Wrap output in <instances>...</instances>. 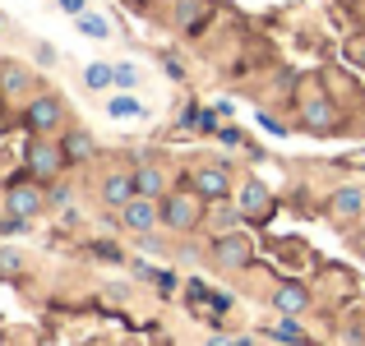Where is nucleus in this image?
Segmentation results:
<instances>
[{
  "instance_id": "5701e85b",
  "label": "nucleus",
  "mask_w": 365,
  "mask_h": 346,
  "mask_svg": "<svg viewBox=\"0 0 365 346\" xmlns=\"http://www.w3.org/2000/svg\"><path fill=\"white\" fill-rule=\"evenodd\" d=\"M56 5H61L65 14H74V19H79V14H88V0H56Z\"/></svg>"
},
{
  "instance_id": "412c9836",
  "label": "nucleus",
  "mask_w": 365,
  "mask_h": 346,
  "mask_svg": "<svg viewBox=\"0 0 365 346\" xmlns=\"http://www.w3.org/2000/svg\"><path fill=\"white\" fill-rule=\"evenodd\" d=\"M24 88H28V74L24 70H9L5 74V93H24Z\"/></svg>"
},
{
  "instance_id": "9d476101",
  "label": "nucleus",
  "mask_w": 365,
  "mask_h": 346,
  "mask_svg": "<svg viewBox=\"0 0 365 346\" xmlns=\"http://www.w3.org/2000/svg\"><path fill=\"white\" fill-rule=\"evenodd\" d=\"M268 208H273V199H268L264 180H245L241 185V213L245 217H268Z\"/></svg>"
},
{
  "instance_id": "2eb2a0df",
  "label": "nucleus",
  "mask_w": 365,
  "mask_h": 346,
  "mask_svg": "<svg viewBox=\"0 0 365 346\" xmlns=\"http://www.w3.org/2000/svg\"><path fill=\"white\" fill-rule=\"evenodd\" d=\"M264 332H268V337H277V342H287V346H305V332L292 323V314H287V319H277V323H268Z\"/></svg>"
},
{
  "instance_id": "f257e3e1",
  "label": "nucleus",
  "mask_w": 365,
  "mask_h": 346,
  "mask_svg": "<svg viewBox=\"0 0 365 346\" xmlns=\"http://www.w3.org/2000/svg\"><path fill=\"white\" fill-rule=\"evenodd\" d=\"M162 226L167 231H195L199 226V199L190 189H176V194L162 199Z\"/></svg>"
},
{
  "instance_id": "f3484780",
  "label": "nucleus",
  "mask_w": 365,
  "mask_h": 346,
  "mask_svg": "<svg viewBox=\"0 0 365 346\" xmlns=\"http://www.w3.org/2000/svg\"><path fill=\"white\" fill-rule=\"evenodd\" d=\"M305 125H310V130H329V125H333V107L324 98H314L310 107H305Z\"/></svg>"
},
{
  "instance_id": "7ed1b4c3",
  "label": "nucleus",
  "mask_w": 365,
  "mask_h": 346,
  "mask_svg": "<svg viewBox=\"0 0 365 346\" xmlns=\"http://www.w3.org/2000/svg\"><path fill=\"white\" fill-rule=\"evenodd\" d=\"M65 162H70V157H65L51 139H33V143H28V171H33V176H61Z\"/></svg>"
},
{
  "instance_id": "39448f33",
  "label": "nucleus",
  "mask_w": 365,
  "mask_h": 346,
  "mask_svg": "<svg viewBox=\"0 0 365 346\" xmlns=\"http://www.w3.org/2000/svg\"><path fill=\"white\" fill-rule=\"evenodd\" d=\"M190 185H195L199 199H227V189H232V176H227V167H199L195 176H190Z\"/></svg>"
},
{
  "instance_id": "f8f14e48",
  "label": "nucleus",
  "mask_w": 365,
  "mask_h": 346,
  "mask_svg": "<svg viewBox=\"0 0 365 346\" xmlns=\"http://www.w3.org/2000/svg\"><path fill=\"white\" fill-rule=\"evenodd\" d=\"M107 115H111V120H139V115H143V102L134 98V93H116V98L107 102Z\"/></svg>"
},
{
  "instance_id": "a211bd4d",
  "label": "nucleus",
  "mask_w": 365,
  "mask_h": 346,
  "mask_svg": "<svg viewBox=\"0 0 365 346\" xmlns=\"http://www.w3.org/2000/svg\"><path fill=\"white\" fill-rule=\"evenodd\" d=\"M139 79H143V74H139V65H134V61H120L116 65V88L120 93H134V88H139Z\"/></svg>"
},
{
  "instance_id": "aec40b11",
  "label": "nucleus",
  "mask_w": 365,
  "mask_h": 346,
  "mask_svg": "<svg viewBox=\"0 0 365 346\" xmlns=\"http://www.w3.org/2000/svg\"><path fill=\"white\" fill-rule=\"evenodd\" d=\"M241 208H222V213H217L213 217V226H217V236H227V231H236V226H241Z\"/></svg>"
},
{
  "instance_id": "f03ea898",
  "label": "nucleus",
  "mask_w": 365,
  "mask_h": 346,
  "mask_svg": "<svg viewBox=\"0 0 365 346\" xmlns=\"http://www.w3.org/2000/svg\"><path fill=\"white\" fill-rule=\"evenodd\" d=\"M158 222H162V204H158V199H148V194H134L130 204L120 208V226H125V231H134V236L153 231Z\"/></svg>"
},
{
  "instance_id": "bb28decb",
  "label": "nucleus",
  "mask_w": 365,
  "mask_h": 346,
  "mask_svg": "<svg viewBox=\"0 0 365 346\" xmlns=\"http://www.w3.org/2000/svg\"><path fill=\"white\" fill-rule=\"evenodd\" d=\"M259 125H264V130H268V134H282V125H277V120H273V115H264V111H259Z\"/></svg>"
},
{
  "instance_id": "6ab92c4d",
  "label": "nucleus",
  "mask_w": 365,
  "mask_h": 346,
  "mask_svg": "<svg viewBox=\"0 0 365 346\" xmlns=\"http://www.w3.org/2000/svg\"><path fill=\"white\" fill-rule=\"evenodd\" d=\"M74 23H79V33H83V37H98V42H102V37H111L107 19H98V14H79Z\"/></svg>"
},
{
  "instance_id": "a878e982",
  "label": "nucleus",
  "mask_w": 365,
  "mask_h": 346,
  "mask_svg": "<svg viewBox=\"0 0 365 346\" xmlns=\"http://www.w3.org/2000/svg\"><path fill=\"white\" fill-rule=\"evenodd\" d=\"M153 282H158V291H176V277H171V273H153Z\"/></svg>"
},
{
  "instance_id": "4be33fe9",
  "label": "nucleus",
  "mask_w": 365,
  "mask_h": 346,
  "mask_svg": "<svg viewBox=\"0 0 365 346\" xmlns=\"http://www.w3.org/2000/svg\"><path fill=\"white\" fill-rule=\"evenodd\" d=\"M217 139H222L227 148H241V143H245V134H241V130H232V125H222V130H217Z\"/></svg>"
},
{
  "instance_id": "dca6fc26",
  "label": "nucleus",
  "mask_w": 365,
  "mask_h": 346,
  "mask_svg": "<svg viewBox=\"0 0 365 346\" xmlns=\"http://www.w3.org/2000/svg\"><path fill=\"white\" fill-rule=\"evenodd\" d=\"M65 157H70V162H79V157H93V134H88V130H74V134H65Z\"/></svg>"
},
{
  "instance_id": "b1692460",
  "label": "nucleus",
  "mask_w": 365,
  "mask_h": 346,
  "mask_svg": "<svg viewBox=\"0 0 365 346\" xmlns=\"http://www.w3.org/2000/svg\"><path fill=\"white\" fill-rule=\"evenodd\" d=\"M0 273H19V254L14 249H0Z\"/></svg>"
},
{
  "instance_id": "ddd939ff",
  "label": "nucleus",
  "mask_w": 365,
  "mask_h": 346,
  "mask_svg": "<svg viewBox=\"0 0 365 346\" xmlns=\"http://www.w3.org/2000/svg\"><path fill=\"white\" fill-rule=\"evenodd\" d=\"M83 83H88L93 93H102V88H111L116 83V65H107V61H93L88 70H83Z\"/></svg>"
},
{
  "instance_id": "4468645a",
  "label": "nucleus",
  "mask_w": 365,
  "mask_h": 346,
  "mask_svg": "<svg viewBox=\"0 0 365 346\" xmlns=\"http://www.w3.org/2000/svg\"><path fill=\"white\" fill-rule=\"evenodd\" d=\"M134 185H139V194H148V199H162L167 180H162V171H158V167H139V171H134Z\"/></svg>"
},
{
  "instance_id": "20e7f679",
  "label": "nucleus",
  "mask_w": 365,
  "mask_h": 346,
  "mask_svg": "<svg viewBox=\"0 0 365 346\" xmlns=\"http://www.w3.org/2000/svg\"><path fill=\"white\" fill-rule=\"evenodd\" d=\"M5 208H9V217H37L42 213V189L14 180V185L5 189Z\"/></svg>"
},
{
  "instance_id": "cd10ccee",
  "label": "nucleus",
  "mask_w": 365,
  "mask_h": 346,
  "mask_svg": "<svg viewBox=\"0 0 365 346\" xmlns=\"http://www.w3.org/2000/svg\"><path fill=\"white\" fill-rule=\"evenodd\" d=\"M208 346H245V342H232V337H213Z\"/></svg>"
},
{
  "instance_id": "9b49d317",
  "label": "nucleus",
  "mask_w": 365,
  "mask_h": 346,
  "mask_svg": "<svg viewBox=\"0 0 365 346\" xmlns=\"http://www.w3.org/2000/svg\"><path fill=\"white\" fill-rule=\"evenodd\" d=\"M273 305H277L282 314H301L305 305H310V295H305V286L287 282V286H277V291H273Z\"/></svg>"
},
{
  "instance_id": "6e6552de",
  "label": "nucleus",
  "mask_w": 365,
  "mask_h": 346,
  "mask_svg": "<svg viewBox=\"0 0 365 346\" xmlns=\"http://www.w3.org/2000/svg\"><path fill=\"white\" fill-rule=\"evenodd\" d=\"M134 194H139V185H134V176H125V171L102 180V204H111V208H125Z\"/></svg>"
},
{
  "instance_id": "393cba45",
  "label": "nucleus",
  "mask_w": 365,
  "mask_h": 346,
  "mask_svg": "<svg viewBox=\"0 0 365 346\" xmlns=\"http://www.w3.org/2000/svg\"><path fill=\"white\" fill-rule=\"evenodd\" d=\"M93 249H98V258H107V263H120V258H125L116 245H93Z\"/></svg>"
},
{
  "instance_id": "c85d7f7f",
  "label": "nucleus",
  "mask_w": 365,
  "mask_h": 346,
  "mask_svg": "<svg viewBox=\"0 0 365 346\" xmlns=\"http://www.w3.org/2000/svg\"><path fill=\"white\" fill-rule=\"evenodd\" d=\"M0 37H5V23H0Z\"/></svg>"
},
{
  "instance_id": "0eeeda50",
  "label": "nucleus",
  "mask_w": 365,
  "mask_h": 346,
  "mask_svg": "<svg viewBox=\"0 0 365 346\" xmlns=\"http://www.w3.org/2000/svg\"><path fill=\"white\" fill-rule=\"evenodd\" d=\"M217 263H222V268H245L250 263V258H255V254H250V240H241V236H236V231H227V236H217Z\"/></svg>"
},
{
  "instance_id": "1a4fd4ad",
  "label": "nucleus",
  "mask_w": 365,
  "mask_h": 346,
  "mask_svg": "<svg viewBox=\"0 0 365 346\" xmlns=\"http://www.w3.org/2000/svg\"><path fill=\"white\" fill-rule=\"evenodd\" d=\"M329 213H333V222H351L356 213H365V194H361L356 185L338 189V194H333V204H329Z\"/></svg>"
},
{
  "instance_id": "423d86ee",
  "label": "nucleus",
  "mask_w": 365,
  "mask_h": 346,
  "mask_svg": "<svg viewBox=\"0 0 365 346\" xmlns=\"http://www.w3.org/2000/svg\"><path fill=\"white\" fill-rule=\"evenodd\" d=\"M24 120H28L33 134H51L56 125H61V102H56V98H33L28 111H24Z\"/></svg>"
}]
</instances>
